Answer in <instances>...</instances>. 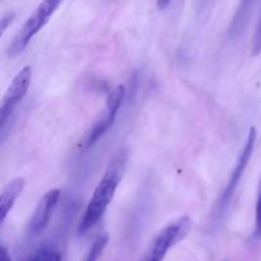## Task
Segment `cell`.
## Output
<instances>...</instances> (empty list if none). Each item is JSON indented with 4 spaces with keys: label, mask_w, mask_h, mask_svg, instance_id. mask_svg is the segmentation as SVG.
<instances>
[{
    "label": "cell",
    "mask_w": 261,
    "mask_h": 261,
    "mask_svg": "<svg viewBox=\"0 0 261 261\" xmlns=\"http://www.w3.org/2000/svg\"><path fill=\"white\" fill-rule=\"evenodd\" d=\"M127 162V153L121 150L111 160L107 166L103 176L99 180L98 185L94 189V193L84 211L83 217L78 227V234H84L96 226L105 214L106 209L111 204L121 178L124 176L125 167Z\"/></svg>",
    "instance_id": "obj_1"
},
{
    "label": "cell",
    "mask_w": 261,
    "mask_h": 261,
    "mask_svg": "<svg viewBox=\"0 0 261 261\" xmlns=\"http://www.w3.org/2000/svg\"><path fill=\"white\" fill-rule=\"evenodd\" d=\"M64 0H42L36 8L35 12L30 15L23 27L18 31L15 37L7 48V56L9 59L15 58L24 51L28 43L33 37L42 30L46 23L50 20L54 13L58 10Z\"/></svg>",
    "instance_id": "obj_2"
},
{
    "label": "cell",
    "mask_w": 261,
    "mask_h": 261,
    "mask_svg": "<svg viewBox=\"0 0 261 261\" xmlns=\"http://www.w3.org/2000/svg\"><path fill=\"white\" fill-rule=\"evenodd\" d=\"M193 227V222L189 217L184 216L166 226L155 236L147 252L139 261H163L167 256L168 251L185 239Z\"/></svg>",
    "instance_id": "obj_3"
},
{
    "label": "cell",
    "mask_w": 261,
    "mask_h": 261,
    "mask_svg": "<svg viewBox=\"0 0 261 261\" xmlns=\"http://www.w3.org/2000/svg\"><path fill=\"white\" fill-rule=\"evenodd\" d=\"M256 129L251 127L249 134H247L246 142H245L241 153L239 155V160H237L236 165H234L233 170H232L231 176L228 178V182H227L221 198L218 199V203L216 205V212H214V217L216 218H222L224 216V213H226L227 209H228L232 198H233L234 193H236L237 188H239L240 182H241V178L244 176L245 171H246L247 166H249L250 160H251V155L254 153L255 143H256Z\"/></svg>",
    "instance_id": "obj_4"
},
{
    "label": "cell",
    "mask_w": 261,
    "mask_h": 261,
    "mask_svg": "<svg viewBox=\"0 0 261 261\" xmlns=\"http://www.w3.org/2000/svg\"><path fill=\"white\" fill-rule=\"evenodd\" d=\"M31 79H32V69L31 66H24L8 87L0 107V137L5 133L8 121L12 119L18 103L27 94L31 86Z\"/></svg>",
    "instance_id": "obj_5"
},
{
    "label": "cell",
    "mask_w": 261,
    "mask_h": 261,
    "mask_svg": "<svg viewBox=\"0 0 261 261\" xmlns=\"http://www.w3.org/2000/svg\"><path fill=\"white\" fill-rule=\"evenodd\" d=\"M125 98V87L119 86L114 89V91L110 93L109 98H107V105L106 110H105V114L98 121L96 122L93 127L89 130L88 135L84 139L83 142V148L84 149H88L92 145L96 144L107 132H109L110 127L112 126V124L115 122L117 114L120 111V107H121L122 102Z\"/></svg>",
    "instance_id": "obj_6"
},
{
    "label": "cell",
    "mask_w": 261,
    "mask_h": 261,
    "mask_svg": "<svg viewBox=\"0 0 261 261\" xmlns=\"http://www.w3.org/2000/svg\"><path fill=\"white\" fill-rule=\"evenodd\" d=\"M60 199V190L59 189H53L48 190L42 198L38 201L30 222H28L27 231L31 236L41 233L43 229L50 223V219L53 217L54 211L56 209V205Z\"/></svg>",
    "instance_id": "obj_7"
},
{
    "label": "cell",
    "mask_w": 261,
    "mask_h": 261,
    "mask_svg": "<svg viewBox=\"0 0 261 261\" xmlns=\"http://www.w3.org/2000/svg\"><path fill=\"white\" fill-rule=\"evenodd\" d=\"M25 180L23 177L14 178L10 181L2 191V196H0V222H4L9 212L14 206L15 200L18 196L22 194L23 189H24Z\"/></svg>",
    "instance_id": "obj_8"
},
{
    "label": "cell",
    "mask_w": 261,
    "mask_h": 261,
    "mask_svg": "<svg viewBox=\"0 0 261 261\" xmlns=\"http://www.w3.org/2000/svg\"><path fill=\"white\" fill-rule=\"evenodd\" d=\"M255 3H256V0H240L236 13H234L231 24H229V37L236 38L241 35L242 31L247 25V22L250 19V15H251Z\"/></svg>",
    "instance_id": "obj_9"
},
{
    "label": "cell",
    "mask_w": 261,
    "mask_h": 261,
    "mask_svg": "<svg viewBox=\"0 0 261 261\" xmlns=\"http://www.w3.org/2000/svg\"><path fill=\"white\" fill-rule=\"evenodd\" d=\"M23 261H63L60 250L51 244H43Z\"/></svg>",
    "instance_id": "obj_10"
},
{
    "label": "cell",
    "mask_w": 261,
    "mask_h": 261,
    "mask_svg": "<svg viewBox=\"0 0 261 261\" xmlns=\"http://www.w3.org/2000/svg\"><path fill=\"white\" fill-rule=\"evenodd\" d=\"M107 244H109V236L107 234H101V236L97 237L94 240V242L92 244L91 249H89L88 254H87L84 261H97L98 257L101 256V254L103 252V250L106 249Z\"/></svg>",
    "instance_id": "obj_11"
},
{
    "label": "cell",
    "mask_w": 261,
    "mask_h": 261,
    "mask_svg": "<svg viewBox=\"0 0 261 261\" xmlns=\"http://www.w3.org/2000/svg\"><path fill=\"white\" fill-rule=\"evenodd\" d=\"M255 237L260 239L261 237V180L259 185V191H257V200L256 208H255Z\"/></svg>",
    "instance_id": "obj_12"
},
{
    "label": "cell",
    "mask_w": 261,
    "mask_h": 261,
    "mask_svg": "<svg viewBox=\"0 0 261 261\" xmlns=\"http://www.w3.org/2000/svg\"><path fill=\"white\" fill-rule=\"evenodd\" d=\"M251 53L254 56H257L261 53V12L259 15V20H257L256 30L254 32V37H252Z\"/></svg>",
    "instance_id": "obj_13"
},
{
    "label": "cell",
    "mask_w": 261,
    "mask_h": 261,
    "mask_svg": "<svg viewBox=\"0 0 261 261\" xmlns=\"http://www.w3.org/2000/svg\"><path fill=\"white\" fill-rule=\"evenodd\" d=\"M15 18V13H7V14L3 15L2 18V24H0V28H2V35H4V32L7 31L8 25L12 24V22Z\"/></svg>",
    "instance_id": "obj_14"
},
{
    "label": "cell",
    "mask_w": 261,
    "mask_h": 261,
    "mask_svg": "<svg viewBox=\"0 0 261 261\" xmlns=\"http://www.w3.org/2000/svg\"><path fill=\"white\" fill-rule=\"evenodd\" d=\"M0 261H12V257H10L5 246H2V249H0Z\"/></svg>",
    "instance_id": "obj_15"
},
{
    "label": "cell",
    "mask_w": 261,
    "mask_h": 261,
    "mask_svg": "<svg viewBox=\"0 0 261 261\" xmlns=\"http://www.w3.org/2000/svg\"><path fill=\"white\" fill-rule=\"evenodd\" d=\"M170 3L171 0H157V5L160 9H165V8H167Z\"/></svg>",
    "instance_id": "obj_16"
}]
</instances>
